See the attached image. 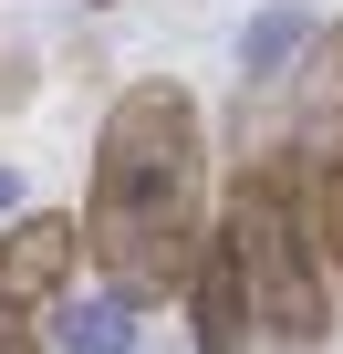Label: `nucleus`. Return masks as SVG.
Listing matches in <instances>:
<instances>
[{
  "instance_id": "f257e3e1",
  "label": "nucleus",
  "mask_w": 343,
  "mask_h": 354,
  "mask_svg": "<svg viewBox=\"0 0 343 354\" xmlns=\"http://www.w3.org/2000/svg\"><path fill=\"white\" fill-rule=\"evenodd\" d=\"M208 230L219 219H208V125H198V94L146 73L94 125V177H84L94 271L125 302H166V292H188Z\"/></svg>"
},
{
  "instance_id": "f03ea898",
  "label": "nucleus",
  "mask_w": 343,
  "mask_h": 354,
  "mask_svg": "<svg viewBox=\"0 0 343 354\" xmlns=\"http://www.w3.org/2000/svg\"><path fill=\"white\" fill-rule=\"evenodd\" d=\"M219 230L250 261V302H260V344L271 354H322L333 344V240H322V177L312 146H271L229 177Z\"/></svg>"
},
{
  "instance_id": "7ed1b4c3",
  "label": "nucleus",
  "mask_w": 343,
  "mask_h": 354,
  "mask_svg": "<svg viewBox=\"0 0 343 354\" xmlns=\"http://www.w3.org/2000/svg\"><path fill=\"white\" fill-rule=\"evenodd\" d=\"M84 261H94V240H84L73 209H21L11 230H0V292L11 302H63Z\"/></svg>"
},
{
  "instance_id": "20e7f679",
  "label": "nucleus",
  "mask_w": 343,
  "mask_h": 354,
  "mask_svg": "<svg viewBox=\"0 0 343 354\" xmlns=\"http://www.w3.org/2000/svg\"><path fill=\"white\" fill-rule=\"evenodd\" d=\"M188 323H198V354H250L260 344V302H250V261H239V240L229 230H208V250H198V271H188Z\"/></svg>"
},
{
  "instance_id": "39448f33",
  "label": "nucleus",
  "mask_w": 343,
  "mask_h": 354,
  "mask_svg": "<svg viewBox=\"0 0 343 354\" xmlns=\"http://www.w3.org/2000/svg\"><path fill=\"white\" fill-rule=\"evenodd\" d=\"M52 354H135V302L104 281V292H63V333Z\"/></svg>"
},
{
  "instance_id": "423d86ee",
  "label": "nucleus",
  "mask_w": 343,
  "mask_h": 354,
  "mask_svg": "<svg viewBox=\"0 0 343 354\" xmlns=\"http://www.w3.org/2000/svg\"><path fill=\"white\" fill-rule=\"evenodd\" d=\"M312 42H322V32H312V11H260V21L239 32V84H281Z\"/></svg>"
},
{
  "instance_id": "0eeeda50",
  "label": "nucleus",
  "mask_w": 343,
  "mask_h": 354,
  "mask_svg": "<svg viewBox=\"0 0 343 354\" xmlns=\"http://www.w3.org/2000/svg\"><path fill=\"white\" fill-rule=\"evenodd\" d=\"M312 177H322V240H333V281H343V115L312 136Z\"/></svg>"
},
{
  "instance_id": "6e6552de",
  "label": "nucleus",
  "mask_w": 343,
  "mask_h": 354,
  "mask_svg": "<svg viewBox=\"0 0 343 354\" xmlns=\"http://www.w3.org/2000/svg\"><path fill=\"white\" fill-rule=\"evenodd\" d=\"M0 354H52V344L32 333V302H11V292H0Z\"/></svg>"
},
{
  "instance_id": "1a4fd4ad",
  "label": "nucleus",
  "mask_w": 343,
  "mask_h": 354,
  "mask_svg": "<svg viewBox=\"0 0 343 354\" xmlns=\"http://www.w3.org/2000/svg\"><path fill=\"white\" fill-rule=\"evenodd\" d=\"M322 73H333V115H343V21H333V42H322Z\"/></svg>"
},
{
  "instance_id": "9d476101",
  "label": "nucleus",
  "mask_w": 343,
  "mask_h": 354,
  "mask_svg": "<svg viewBox=\"0 0 343 354\" xmlns=\"http://www.w3.org/2000/svg\"><path fill=\"white\" fill-rule=\"evenodd\" d=\"M11 219H21V177L0 167V230H11Z\"/></svg>"
}]
</instances>
